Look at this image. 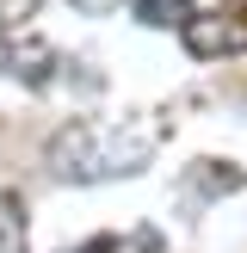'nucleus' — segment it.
<instances>
[{
  "mask_svg": "<svg viewBox=\"0 0 247 253\" xmlns=\"http://www.w3.org/2000/svg\"><path fill=\"white\" fill-rule=\"evenodd\" d=\"M130 12L142 25H155V31H179L192 19V0H130Z\"/></svg>",
  "mask_w": 247,
  "mask_h": 253,
  "instance_id": "6",
  "label": "nucleus"
},
{
  "mask_svg": "<svg viewBox=\"0 0 247 253\" xmlns=\"http://www.w3.org/2000/svg\"><path fill=\"white\" fill-rule=\"evenodd\" d=\"M185 49L192 56H247V19H235V12H192V19L179 25Z\"/></svg>",
  "mask_w": 247,
  "mask_h": 253,
  "instance_id": "2",
  "label": "nucleus"
},
{
  "mask_svg": "<svg viewBox=\"0 0 247 253\" xmlns=\"http://www.w3.org/2000/svg\"><path fill=\"white\" fill-rule=\"evenodd\" d=\"M155 124H93L74 118L49 136V173L68 185H99V179H124V173H142L155 155Z\"/></svg>",
  "mask_w": 247,
  "mask_h": 253,
  "instance_id": "1",
  "label": "nucleus"
},
{
  "mask_svg": "<svg viewBox=\"0 0 247 253\" xmlns=\"http://www.w3.org/2000/svg\"><path fill=\"white\" fill-rule=\"evenodd\" d=\"M0 253H31V235H25V204H19V192H0Z\"/></svg>",
  "mask_w": 247,
  "mask_h": 253,
  "instance_id": "5",
  "label": "nucleus"
},
{
  "mask_svg": "<svg viewBox=\"0 0 247 253\" xmlns=\"http://www.w3.org/2000/svg\"><path fill=\"white\" fill-rule=\"evenodd\" d=\"M74 6H86V12H105V6H118V0H74Z\"/></svg>",
  "mask_w": 247,
  "mask_h": 253,
  "instance_id": "8",
  "label": "nucleus"
},
{
  "mask_svg": "<svg viewBox=\"0 0 247 253\" xmlns=\"http://www.w3.org/2000/svg\"><path fill=\"white\" fill-rule=\"evenodd\" d=\"M68 253H118V235H93L86 247H68Z\"/></svg>",
  "mask_w": 247,
  "mask_h": 253,
  "instance_id": "7",
  "label": "nucleus"
},
{
  "mask_svg": "<svg viewBox=\"0 0 247 253\" xmlns=\"http://www.w3.org/2000/svg\"><path fill=\"white\" fill-rule=\"evenodd\" d=\"M192 185H198L204 198H222V192H241L247 173L235 167V161H192Z\"/></svg>",
  "mask_w": 247,
  "mask_h": 253,
  "instance_id": "4",
  "label": "nucleus"
},
{
  "mask_svg": "<svg viewBox=\"0 0 247 253\" xmlns=\"http://www.w3.org/2000/svg\"><path fill=\"white\" fill-rule=\"evenodd\" d=\"M0 68H6L12 81H25V86H43L49 74H56V49H49L37 31L12 25V31H0Z\"/></svg>",
  "mask_w": 247,
  "mask_h": 253,
  "instance_id": "3",
  "label": "nucleus"
}]
</instances>
